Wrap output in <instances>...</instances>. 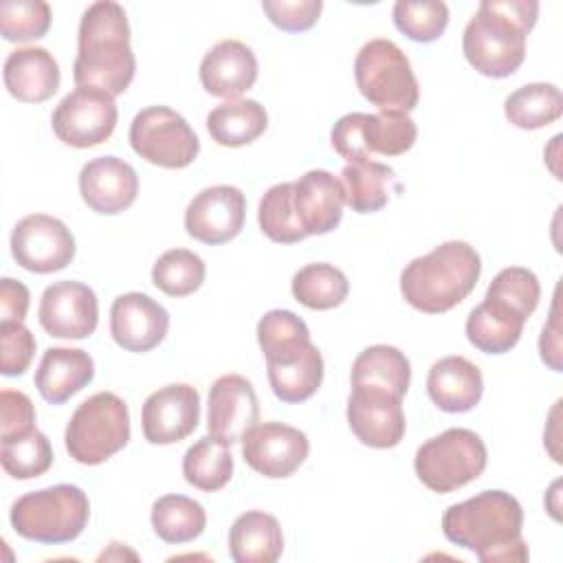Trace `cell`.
Masks as SVG:
<instances>
[{
	"mask_svg": "<svg viewBox=\"0 0 563 563\" xmlns=\"http://www.w3.org/2000/svg\"><path fill=\"white\" fill-rule=\"evenodd\" d=\"M521 504L506 490H482L453 504L442 515L444 537L471 550L482 563H523L528 545L521 537Z\"/></svg>",
	"mask_w": 563,
	"mask_h": 563,
	"instance_id": "obj_1",
	"label": "cell"
},
{
	"mask_svg": "<svg viewBox=\"0 0 563 563\" xmlns=\"http://www.w3.org/2000/svg\"><path fill=\"white\" fill-rule=\"evenodd\" d=\"M136 59L130 46V24L125 9L112 0L92 2L79 22L77 57L73 79L117 97L134 79Z\"/></svg>",
	"mask_w": 563,
	"mask_h": 563,
	"instance_id": "obj_2",
	"label": "cell"
},
{
	"mask_svg": "<svg viewBox=\"0 0 563 563\" xmlns=\"http://www.w3.org/2000/svg\"><path fill=\"white\" fill-rule=\"evenodd\" d=\"M539 2L484 0L462 35L466 62L484 77H510L526 57V37L534 29Z\"/></svg>",
	"mask_w": 563,
	"mask_h": 563,
	"instance_id": "obj_3",
	"label": "cell"
},
{
	"mask_svg": "<svg viewBox=\"0 0 563 563\" xmlns=\"http://www.w3.org/2000/svg\"><path fill=\"white\" fill-rule=\"evenodd\" d=\"M479 275V253L468 242L449 240L405 266L400 292L411 308L424 314H442L475 290Z\"/></svg>",
	"mask_w": 563,
	"mask_h": 563,
	"instance_id": "obj_4",
	"label": "cell"
},
{
	"mask_svg": "<svg viewBox=\"0 0 563 563\" xmlns=\"http://www.w3.org/2000/svg\"><path fill=\"white\" fill-rule=\"evenodd\" d=\"M90 501L75 484H55L18 497L11 506V528L35 543L75 541L88 526Z\"/></svg>",
	"mask_w": 563,
	"mask_h": 563,
	"instance_id": "obj_5",
	"label": "cell"
},
{
	"mask_svg": "<svg viewBox=\"0 0 563 563\" xmlns=\"http://www.w3.org/2000/svg\"><path fill=\"white\" fill-rule=\"evenodd\" d=\"M130 442V411L114 391H97L70 416L64 433L68 455L86 466L110 460Z\"/></svg>",
	"mask_w": 563,
	"mask_h": 563,
	"instance_id": "obj_6",
	"label": "cell"
},
{
	"mask_svg": "<svg viewBox=\"0 0 563 563\" xmlns=\"http://www.w3.org/2000/svg\"><path fill=\"white\" fill-rule=\"evenodd\" d=\"M354 77L361 95L380 112L409 114L418 106L420 86L409 57L387 37H374L361 46Z\"/></svg>",
	"mask_w": 563,
	"mask_h": 563,
	"instance_id": "obj_7",
	"label": "cell"
},
{
	"mask_svg": "<svg viewBox=\"0 0 563 563\" xmlns=\"http://www.w3.org/2000/svg\"><path fill=\"white\" fill-rule=\"evenodd\" d=\"M486 462L482 438L471 429L453 427L418 446L413 471L429 490L444 495L477 479Z\"/></svg>",
	"mask_w": 563,
	"mask_h": 563,
	"instance_id": "obj_8",
	"label": "cell"
},
{
	"mask_svg": "<svg viewBox=\"0 0 563 563\" xmlns=\"http://www.w3.org/2000/svg\"><path fill=\"white\" fill-rule=\"evenodd\" d=\"M418 128L409 114L402 112H350L343 114L330 134L334 152L352 161H367L372 154L400 156L416 143Z\"/></svg>",
	"mask_w": 563,
	"mask_h": 563,
	"instance_id": "obj_9",
	"label": "cell"
},
{
	"mask_svg": "<svg viewBox=\"0 0 563 563\" xmlns=\"http://www.w3.org/2000/svg\"><path fill=\"white\" fill-rule=\"evenodd\" d=\"M130 145L147 163L165 169L189 167L200 141L183 114L167 106H150L130 123Z\"/></svg>",
	"mask_w": 563,
	"mask_h": 563,
	"instance_id": "obj_10",
	"label": "cell"
},
{
	"mask_svg": "<svg viewBox=\"0 0 563 563\" xmlns=\"http://www.w3.org/2000/svg\"><path fill=\"white\" fill-rule=\"evenodd\" d=\"M119 110L106 90L77 86L53 110L51 125L55 136L70 147L86 150L108 141L117 128Z\"/></svg>",
	"mask_w": 563,
	"mask_h": 563,
	"instance_id": "obj_11",
	"label": "cell"
},
{
	"mask_svg": "<svg viewBox=\"0 0 563 563\" xmlns=\"http://www.w3.org/2000/svg\"><path fill=\"white\" fill-rule=\"evenodd\" d=\"M11 255L24 271L57 273L75 260V238L59 218L31 213L11 231Z\"/></svg>",
	"mask_w": 563,
	"mask_h": 563,
	"instance_id": "obj_12",
	"label": "cell"
},
{
	"mask_svg": "<svg viewBox=\"0 0 563 563\" xmlns=\"http://www.w3.org/2000/svg\"><path fill=\"white\" fill-rule=\"evenodd\" d=\"M347 424L356 440L372 449H394L405 438L402 398L374 385H352Z\"/></svg>",
	"mask_w": 563,
	"mask_h": 563,
	"instance_id": "obj_13",
	"label": "cell"
},
{
	"mask_svg": "<svg viewBox=\"0 0 563 563\" xmlns=\"http://www.w3.org/2000/svg\"><path fill=\"white\" fill-rule=\"evenodd\" d=\"M310 442L303 431L284 422H262L242 438V457L268 479L290 477L308 457Z\"/></svg>",
	"mask_w": 563,
	"mask_h": 563,
	"instance_id": "obj_14",
	"label": "cell"
},
{
	"mask_svg": "<svg viewBox=\"0 0 563 563\" xmlns=\"http://www.w3.org/2000/svg\"><path fill=\"white\" fill-rule=\"evenodd\" d=\"M246 198L233 185H213L198 191L185 209V231L202 244H227L244 227Z\"/></svg>",
	"mask_w": 563,
	"mask_h": 563,
	"instance_id": "obj_15",
	"label": "cell"
},
{
	"mask_svg": "<svg viewBox=\"0 0 563 563\" xmlns=\"http://www.w3.org/2000/svg\"><path fill=\"white\" fill-rule=\"evenodd\" d=\"M37 321L55 339H88L99 323L97 295L75 279L55 282L40 297Z\"/></svg>",
	"mask_w": 563,
	"mask_h": 563,
	"instance_id": "obj_16",
	"label": "cell"
},
{
	"mask_svg": "<svg viewBox=\"0 0 563 563\" xmlns=\"http://www.w3.org/2000/svg\"><path fill=\"white\" fill-rule=\"evenodd\" d=\"M200 394L187 383H172L152 391L141 409V429L150 444H174L196 431Z\"/></svg>",
	"mask_w": 563,
	"mask_h": 563,
	"instance_id": "obj_17",
	"label": "cell"
},
{
	"mask_svg": "<svg viewBox=\"0 0 563 563\" xmlns=\"http://www.w3.org/2000/svg\"><path fill=\"white\" fill-rule=\"evenodd\" d=\"M264 358L271 389L282 402H303L321 387L323 356L310 336L268 350Z\"/></svg>",
	"mask_w": 563,
	"mask_h": 563,
	"instance_id": "obj_18",
	"label": "cell"
},
{
	"mask_svg": "<svg viewBox=\"0 0 563 563\" xmlns=\"http://www.w3.org/2000/svg\"><path fill=\"white\" fill-rule=\"evenodd\" d=\"M260 420V400L249 378L240 374L220 376L207 400V433L231 446L242 442L246 431Z\"/></svg>",
	"mask_w": 563,
	"mask_h": 563,
	"instance_id": "obj_19",
	"label": "cell"
},
{
	"mask_svg": "<svg viewBox=\"0 0 563 563\" xmlns=\"http://www.w3.org/2000/svg\"><path fill=\"white\" fill-rule=\"evenodd\" d=\"M169 312L145 292H125L112 301L110 334L125 352L143 354L165 339Z\"/></svg>",
	"mask_w": 563,
	"mask_h": 563,
	"instance_id": "obj_20",
	"label": "cell"
},
{
	"mask_svg": "<svg viewBox=\"0 0 563 563\" xmlns=\"http://www.w3.org/2000/svg\"><path fill=\"white\" fill-rule=\"evenodd\" d=\"M79 194L90 211L117 216L139 196L136 169L119 156H97L79 172Z\"/></svg>",
	"mask_w": 563,
	"mask_h": 563,
	"instance_id": "obj_21",
	"label": "cell"
},
{
	"mask_svg": "<svg viewBox=\"0 0 563 563\" xmlns=\"http://www.w3.org/2000/svg\"><path fill=\"white\" fill-rule=\"evenodd\" d=\"M257 79V57L240 40H222L200 62V84L211 97L238 99Z\"/></svg>",
	"mask_w": 563,
	"mask_h": 563,
	"instance_id": "obj_22",
	"label": "cell"
},
{
	"mask_svg": "<svg viewBox=\"0 0 563 563\" xmlns=\"http://www.w3.org/2000/svg\"><path fill=\"white\" fill-rule=\"evenodd\" d=\"M292 202L306 235H325L334 231L343 218V185L325 169H310L295 180Z\"/></svg>",
	"mask_w": 563,
	"mask_h": 563,
	"instance_id": "obj_23",
	"label": "cell"
},
{
	"mask_svg": "<svg viewBox=\"0 0 563 563\" xmlns=\"http://www.w3.org/2000/svg\"><path fill=\"white\" fill-rule=\"evenodd\" d=\"M4 88L24 103H42L59 88V66L42 46H22L9 53L2 70Z\"/></svg>",
	"mask_w": 563,
	"mask_h": 563,
	"instance_id": "obj_24",
	"label": "cell"
},
{
	"mask_svg": "<svg viewBox=\"0 0 563 563\" xmlns=\"http://www.w3.org/2000/svg\"><path fill=\"white\" fill-rule=\"evenodd\" d=\"M431 402L446 413L471 411L484 394V378L475 363L464 356H444L435 361L427 376Z\"/></svg>",
	"mask_w": 563,
	"mask_h": 563,
	"instance_id": "obj_25",
	"label": "cell"
},
{
	"mask_svg": "<svg viewBox=\"0 0 563 563\" xmlns=\"http://www.w3.org/2000/svg\"><path fill=\"white\" fill-rule=\"evenodd\" d=\"M95 376V361L79 347H48L35 369V387L51 405H64Z\"/></svg>",
	"mask_w": 563,
	"mask_h": 563,
	"instance_id": "obj_26",
	"label": "cell"
},
{
	"mask_svg": "<svg viewBox=\"0 0 563 563\" xmlns=\"http://www.w3.org/2000/svg\"><path fill=\"white\" fill-rule=\"evenodd\" d=\"M528 319L508 301L486 295L479 306L468 312L466 339L484 354H506L510 352L523 332Z\"/></svg>",
	"mask_w": 563,
	"mask_h": 563,
	"instance_id": "obj_27",
	"label": "cell"
},
{
	"mask_svg": "<svg viewBox=\"0 0 563 563\" xmlns=\"http://www.w3.org/2000/svg\"><path fill=\"white\" fill-rule=\"evenodd\" d=\"M284 552L277 517L264 510L240 515L229 530V554L235 563H275Z\"/></svg>",
	"mask_w": 563,
	"mask_h": 563,
	"instance_id": "obj_28",
	"label": "cell"
},
{
	"mask_svg": "<svg viewBox=\"0 0 563 563\" xmlns=\"http://www.w3.org/2000/svg\"><path fill=\"white\" fill-rule=\"evenodd\" d=\"M345 205L356 213L380 211L391 194L400 191L396 172L378 161H352L341 169Z\"/></svg>",
	"mask_w": 563,
	"mask_h": 563,
	"instance_id": "obj_29",
	"label": "cell"
},
{
	"mask_svg": "<svg viewBox=\"0 0 563 563\" xmlns=\"http://www.w3.org/2000/svg\"><path fill=\"white\" fill-rule=\"evenodd\" d=\"M268 128V114L255 99H231L207 114V132L222 147H244Z\"/></svg>",
	"mask_w": 563,
	"mask_h": 563,
	"instance_id": "obj_30",
	"label": "cell"
},
{
	"mask_svg": "<svg viewBox=\"0 0 563 563\" xmlns=\"http://www.w3.org/2000/svg\"><path fill=\"white\" fill-rule=\"evenodd\" d=\"M409 358L394 345H369L352 363V385L383 387L402 398L409 389Z\"/></svg>",
	"mask_w": 563,
	"mask_h": 563,
	"instance_id": "obj_31",
	"label": "cell"
},
{
	"mask_svg": "<svg viewBox=\"0 0 563 563\" xmlns=\"http://www.w3.org/2000/svg\"><path fill=\"white\" fill-rule=\"evenodd\" d=\"M504 114L519 130H541L561 119L563 95L554 84H526L506 97Z\"/></svg>",
	"mask_w": 563,
	"mask_h": 563,
	"instance_id": "obj_32",
	"label": "cell"
},
{
	"mask_svg": "<svg viewBox=\"0 0 563 563\" xmlns=\"http://www.w3.org/2000/svg\"><path fill=\"white\" fill-rule=\"evenodd\" d=\"M152 528L165 543H189L205 532L207 512L202 504L185 495H163L152 504Z\"/></svg>",
	"mask_w": 563,
	"mask_h": 563,
	"instance_id": "obj_33",
	"label": "cell"
},
{
	"mask_svg": "<svg viewBox=\"0 0 563 563\" xmlns=\"http://www.w3.org/2000/svg\"><path fill=\"white\" fill-rule=\"evenodd\" d=\"M292 297L310 310H332L341 306L350 292L345 273L332 264H306L292 275Z\"/></svg>",
	"mask_w": 563,
	"mask_h": 563,
	"instance_id": "obj_34",
	"label": "cell"
},
{
	"mask_svg": "<svg viewBox=\"0 0 563 563\" xmlns=\"http://www.w3.org/2000/svg\"><path fill=\"white\" fill-rule=\"evenodd\" d=\"M183 475L194 488L216 493L224 488L233 475V455L227 444L205 435L185 451Z\"/></svg>",
	"mask_w": 563,
	"mask_h": 563,
	"instance_id": "obj_35",
	"label": "cell"
},
{
	"mask_svg": "<svg viewBox=\"0 0 563 563\" xmlns=\"http://www.w3.org/2000/svg\"><path fill=\"white\" fill-rule=\"evenodd\" d=\"M295 183L273 185L260 200L257 222L262 233L277 244H297L306 235L295 213Z\"/></svg>",
	"mask_w": 563,
	"mask_h": 563,
	"instance_id": "obj_36",
	"label": "cell"
},
{
	"mask_svg": "<svg viewBox=\"0 0 563 563\" xmlns=\"http://www.w3.org/2000/svg\"><path fill=\"white\" fill-rule=\"evenodd\" d=\"M207 275V266L200 255L187 249L165 251L152 268V284L169 297L194 295Z\"/></svg>",
	"mask_w": 563,
	"mask_h": 563,
	"instance_id": "obj_37",
	"label": "cell"
},
{
	"mask_svg": "<svg viewBox=\"0 0 563 563\" xmlns=\"http://www.w3.org/2000/svg\"><path fill=\"white\" fill-rule=\"evenodd\" d=\"M0 462L9 477L33 479L44 475L53 464L51 440L35 427L33 431L0 442Z\"/></svg>",
	"mask_w": 563,
	"mask_h": 563,
	"instance_id": "obj_38",
	"label": "cell"
},
{
	"mask_svg": "<svg viewBox=\"0 0 563 563\" xmlns=\"http://www.w3.org/2000/svg\"><path fill=\"white\" fill-rule=\"evenodd\" d=\"M396 29L411 42L429 44L442 37L449 24V7L440 0H398L391 9Z\"/></svg>",
	"mask_w": 563,
	"mask_h": 563,
	"instance_id": "obj_39",
	"label": "cell"
},
{
	"mask_svg": "<svg viewBox=\"0 0 563 563\" xmlns=\"http://www.w3.org/2000/svg\"><path fill=\"white\" fill-rule=\"evenodd\" d=\"M51 29V7L44 0L0 2V33L7 42H31Z\"/></svg>",
	"mask_w": 563,
	"mask_h": 563,
	"instance_id": "obj_40",
	"label": "cell"
},
{
	"mask_svg": "<svg viewBox=\"0 0 563 563\" xmlns=\"http://www.w3.org/2000/svg\"><path fill=\"white\" fill-rule=\"evenodd\" d=\"M486 295L508 301L528 319L539 306L541 286L532 271L523 266H508L493 277Z\"/></svg>",
	"mask_w": 563,
	"mask_h": 563,
	"instance_id": "obj_41",
	"label": "cell"
},
{
	"mask_svg": "<svg viewBox=\"0 0 563 563\" xmlns=\"http://www.w3.org/2000/svg\"><path fill=\"white\" fill-rule=\"evenodd\" d=\"M37 341L22 321H0V372L4 376H22L33 356Z\"/></svg>",
	"mask_w": 563,
	"mask_h": 563,
	"instance_id": "obj_42",
	"label": "cell"
},
{
	"mask_svg": "<svg viewBox=\"0 0 563 563\" xmlns=\"http://www.w3.org/2000/svg\"><path fill=\"white\" fill-rule=\"evenodd\" d=\"M321 0H264L262 11L266 18L286 33H301L317 24L321 15Z\"/></svg>",
	"mask_w": 563,
	"mask_h": 563,
	"instance_id": "obj_43",
	"label": "cell"
},
{
	"mask_svg": "<svg viewBox=\"0 0 563 563\" xmlns=\"http://www.w3.org/2000/svg\"><path fill=\"white\" fill-rule=\"evenodd\" d=\"M306 336H310L306 321L290 310H268L257 323V343L262 352Z\"/></svg>",
	"mask_w": 563,
	"mask_h": 563,
	"instance_id": "obj_44",
	"label": "cell"
},
{
	"mask_svg": "<svg viewBox=\"0 0 563 563\" xmlns=\"http://www.w3.org/2000/svg\"><path fill=\"white\" fill-rule=\"evenodd\" d=\"M35 429V407L31 398L15 389L0 391V442L20 438Z\"/></svg>",
	"mask_w": 563,
	"mask_h": 563,
	"instance_id": "obj_45",
	"label": "cell"
},
{
	"mask_svg": "<svg viewBox=\"0 0 563 563\" xmlns=\"http://www.w3.org/2000/svg\"><path fill=\"white\" fill-rule=\"evenodd\" d=\"M29 288L13 279V277H2L0 279V314L2 321H24L29 312Z\"/></svg>",
	"mask_w": 563,
	"mask_h": 563,
	"instance_id": "obj_46",
	"label": "cell"
},
{
	"mask_svg": "<svg viewBox=\"0 0 563 563\" xmlns=\"http://www.w3.org/2000/svg\"><path fill=\"white\" fill-rule=\"evenodd\" d=\"M539 352H541V361L554 369L561 372L563 363H561V321H559V292L554 295L552 308H550V319L541 330V339H539Z\"/></svg>",
	"mask_w": 563,
	"mask_h": 563,
	"instance_id": "obj_47",
	"label": "cell"
}]
</instances>
